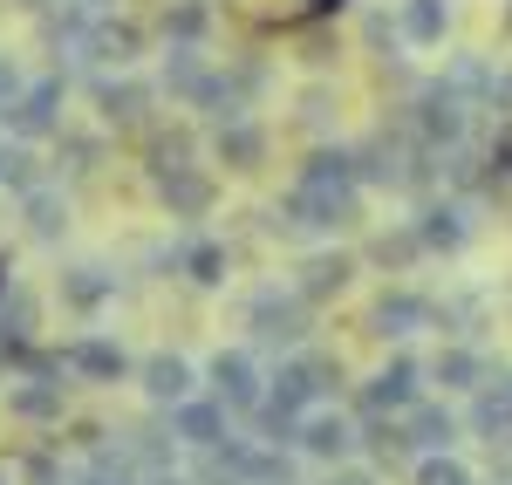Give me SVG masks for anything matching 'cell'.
<instances>
[{"instance_id": "cell-21", "label": "cell", "mask_w": 512, "mask_h": 485, "mask_svg": "<svg viewBox=\"0 0 512 485\" xmlns=\"http://www.w3.org/2000/svg\"><path fill=\"white\" fill-rule=\"evenodd\" d=\"M205 82H212V69L198 62V48H171V55H164V89H171L178 103H198Z\"/></svg>"}, {"instance_id": "cell-1", "label": "cell", "mask_w": 512, "mask_h": 485, "mask_svg": "<svg viewBox=\"0 0 512 485\" xmlns=\"http://www.w3.org/2000/svg\"><path fill=\"white\" fill-rule=\"evenodd\" d=\"M328 383H342V363H328V356H294V363L274 369V390H267V404H260V424L274 431V445H294L301 410L315 404Z\"/></svg>"}, {"instance_id": "cell-7", "label": "cell", "mask_w": 512, "mask_h": 485, "mask_svg": "<svg viewBox=\"0 0 512 485\" xmlns=\"http://www.w3.org/2000/svg\"><path fill=\"white\" fill-rule=\"evenodd\" d=\"M171 438H185V445H198V451L226 445V404H219V397H185V404L171 410Z\"/></svg>"}, {"instance_id": "cell-29", "label": "cell", "mask_w": 512, "mask_h": 485, "mask_svg": "<svg viewBox=\"0 0 512 485\" xmlns=\"http://www.w3.org/2000/svg\"><path fill=\"white\" fill-rule=\"evenodd\" d=\"M417 253H424L417 226H403V233H376V240H369V260H376V267H410Z\"/></svg>"}, {"instance_id": "cell-17", "label": "cell", "mask_w": 512, "mask_h": 485, "mask_svg": "<svg viewBox=\"0 0 512 485\" xmlns=\"http://www.w3.org/2000/svg\"><path fill=\"white\" fill-rule=\"evenodd\" d=\"M137 376H144V397H151V404L178 410L185 397H192V363H185V356H151Z\"/></svg>"}, {"instance_id": "cell-42", "label": "cell", "mask_w": 512, "mask_h": 485, "mask_svg": "<svg viewBox=\"0 0 512 485\" xmlns=\"http://www.w3.org/2000/svg\"><path fill=\"white\" fill-rule=\"evenodd\" d=\"M0 485H7V472H0Z\"/></svg>"}, {"instance_id": "cell-13", "label": "cell", "mask_w": 512, "mask_h": 485, "mask_svg": "<svg viewBox=\"0 0 512 485\" xmlns=\"http://www.w3.org/2000/svg\"><path fill=\"white\" fill-rule=\"evenodd\" d=\"M294 445L308 451V458H321V465H335V458H349V451H355V424H349V417H301Z\"/></svg>"}, {"instance_id": "cell-44", "label": "cell", "mask_w": 512, "mask_h": 485, "mask_svg": "<svg viewBox=\"0 0 512 485\" xmlns=\"http://www.w3.org/2000/svg\"><path fill=\"white\" fill-rule=\"evenodd\" d=\"M506 390H512V383H506Z\"/></svg>"}, {"instance_id": "cell-15", "label": "cell", "mask_w": 512, "mask_h": 485, "mask_svg": "<svg viewBox=\"0 0 512 485\" xmlns=\"http://www.w3.org/2000/svg\"><path fill=\"white\" fill-rule=\"evenodd\" d=\"M212 199H219V185H212V171H198V164H185V171L164 178V205H171V219H198V212H212Z\"/></svg>"}, {"instance_id": "cell-28", "label": "cell", "mask_w": 512, "mask_h": 485, "mask_svg": "<svg viewBox=\"0 0 512 485\" xmlns=\"http://www.w3.org/2000/svg\"><path fill=\"white\" fill-rule=\"evenodd\" d=\"M144 158H151V178H158V185H164L171 171H185V164H192V137H185V130H158Z\"/></svg>"}, {"instance_id": "cell-35", "label": "cell", "mask_w": 512, "mask_h": 485, "mask_svg": "<svg viewBox=\"0 0 512 485\" xmlns=\"http://www.w3.org/2000/svg\"><path fill=\"white\" fill-rule=\"evenodd\" d=\"M14 96H21V69H14V62L0 55V117L14 110Z\"/></svg>"}, {"instance_id": "cell-12", "label": "cell", "mask_w": 512, "mask_h": 485, "mask_svg": "<svg viewBox=\"0 0 512 485\" xmlns=\"http://www.w3.org/2000/svg\"><path fill=\"white\" fill-rule=\"evenodd\" d=\"M212 151H219V164L226 171H260L267 164V130L260 123H219V137H212Z\"/></svg>"}, {"instance_id": "cell-4", "label": "cell", "mask_w": 512, "mask_h": 485, "mask_svg": "<svg viewBox=\"0 0 512 485\" xmlns=\"http://www.w3.org/2000/svg\"><path fill=\"white\" fill-rule=\"evenodd\" d=\"M417 356H390V363L376 369L369 383H362V397H355V410L362 417H390V410H417L424 397H417Z\"/></svg>"}, {"instance_id": "cell-23", "label": "cell", "mask_w": 512, "mask_h": 485, "mask_svg": "<svg viewBox=\"0 0 512 485\" xmlns=\"http://www.w3.org/2000/svg\"><path fill=\"white\" fill-rule=\"evenodd\" d=\"M158 28H164V41H171V48H198V35L212 28V7H205V0H171Z\"/></svg>"}, {"instance_id": "cell-37", "label": "cell", "mask_w": 512, "mask_h": 485, "mask_svg": "<svg viewBox=\"0 0 512 485\" xmlns=\"http://www.w3.org/2000/svg\"><path fill=\"white\" fill-rule=\"evenodd\" d=\"M14 7H35V14H41V7H55V0H14Z\"/></svg>"}, {"instance_id": "cell-22", "label": "cell", "mask_w": 512, "mask_h": 485, "mask_svg": "<svg viewBox=\"0 0 512 485\" xmlns=\"http://www.w3.org/2000/svg\"><path fill=\"white\" fill-rule=\"evenodd\" d=\"M110 294H117V274H103V267H69V274H62V301H69L76 315L103 308Z\"/></svg>"}, {"instance_id": "cell-41", "label": "cell", "mask_w": 512, "mask_h": 485, "mask_svg": "<svg viewBox=\"0 0 512 485\" xmlns=\"http://www.w3.org/2000/svg\"><path fill=\"white\" fill-rule=\"evenodd\" d=\"M89 485H110V479H89ZM117 485H123V479H117Z\"/></svg>"}, {"instance_id": "cell-26", "label": "cell", "mask_w": 512, "mask_h": 485, "mask_svg": "<svg viewBox=\"0 0 512 485\" xmlns=\"http://www.w3.org/2000/svg\"><path fill=\"white\" fill-rule=\"evenodd\" d=\"M21 212H28V233H35V240H55V233L69 226V199H62L55 185H35Z\"/></svg>"}, {"instance_id": "cell-20", "label": "cell", "mask_w": 512, "mask_h": 485, "mask_svg": "<svg viewBox=\"0 0 512 485\" xmlns=\"http://www.w3.org/2000/svg\"><path fill=\"white\" fill-rule=\"evenodd\" d=\"M403 35L417 48H437L451 35V0H403Z\"/></svg>"}, {"instance_id": "cell-27", "label": "cell", "mask_w": 512, "mask_h": 485, "mask_svg": "<svg viewBox=\"0 0 512 485\" xmlns=\"http://www.w3.org/2000/svg\"><path fill=\"white\" fill-rule=\"evenodd\" d=\"M431 376L444 383V390H478V376H485V356L478 349H444L431 363Z\"/></svg>"}, {"instance_id": "cell-25", "label": "cell", "mask_w": 512, "mask_h": 485, "mask_svg": "<svg viewBox=\"0 0 512 485\" xmlns=\"http://www.w3.org/2000/svg\"><path fill=\"white\" fill-rule=\"evenodd\" d=\"M89 28H96V21H89V0H62V7H41V35L55 41V48H62V41H89Z\"/></svg>"}, {"instance_id": "cell-36", "label": "cell", "mask_w": 512, "mask_h": 485, "mask_svg": "<svg viewBox=\"0 0 512 485\" xmlns=\"http://www.w3.org/2000/svg\"><path fill=\"white\" fill-rule=\"evenodd\" d=\"M28 485H55V458H28Z\"/></svg>"}, {"instance_id": "cell-9", "label": "cell", "mask_w": 512, "mask_h": 485, "mask_svg": "<svg viewBox=\"0 0 512 485\" xmlns=\"http://www.w3.org/2000/svg\"><path fill=\"white\" fill-rule=\"evenodd\" d=\"M62 356H69V369H76L82 383H123V376H130V356H123L117 342H103V335H82Z\"/></svg>"}, {"instance_id": "cell-11", "label": "cell", "mask_w": 512, "mask_h": 485, "mask_svg": "<svg viewBox=\"0 0 512 485\" xmlns=\"http://www.w3.org/2000/svg\"><path fill=\"white\" fill-rule=\"evenodd\" d=\"M96 117L110 130H137L151 117V89L144 82H96Z\"/></svg>"}, {"instance_id": "cell-40", "label": "cell", "mask_w": 512, "mask_h": 485, "mask_svg": "<svg viewBox=\"0 0 512 485\" xmlns=\"http://www.w3.org/2000/svg\"><path fill=\"white\" fill-rule=\"evenodd\" d=\"M158 485H185V479H158Z\"/></svg>"}, {"instance_id": "cell-3", "label": "cell", "mask_w": 512, "mask_h": 485, "mask_svg": "<svg viewBox=\"0 0 512 485\" xmlns=\"http://www.w3.org/2000/svg\"><path fill=\"white\" fill-rule=\"evenodd\" d=\"M410 123H417V137H424V151H451V144L465 137V96H458L451 82H424L417 103H410Z\"/></svg>"}, {"instance_id": "cell-5", "label": "cell", "mask_w": 512, "mask_h": 485, "mask_svg": "<svg viewBox=\"0 0 512 485\" xmlns=\"http://www.w3.org/2000/svg\"><path fill=\"white\" fill-rule=\"evenodd\" d=\"M205 376H212V397H219L226 410H260V404H267L260 369H253V356H246V349H219Z\"/></svg>"}, {"instance_id": "cell-18", "label": "cell", "mask_w": 512, "mask_h": 485, "mask_svg": "<svg viewBox=\"0 0 512 485\" xmlns=\"http://www.w3.org/2000/svg\"><path fill=\"white\" fill-rule=\"evenodd\" d=\"M7 410H14V417H28V424H48V417H62V383L21 376V383L7 390Z\"/></svg>"}, {"instance_id": "cell-30", "label": "cell", "mask_w": 512, "mask_h": 485, "mask_svg": "<svg viewBox=\"0 0 512 485\" xmlns=\"http://www.w3.org/2000/svg\"><path fill=\"white\" fill-rule=\"evenodd\" d=\"M369 451H376V465H403L410 451H417V438H410V424H369Z\"/></svg>"}, {"instance_id": "cell-31", "label": "cell", "mask_w": 512, "mask_h": 485, "mask_svg": "<svg viewBox=\"0 0 512 485\" xmlns=\"http://www.w3.org/2000/svg\"><path fill=\"white\" fill-rule=\"evenodd\" d=\"M451 89H458V96H492V89H499V76H492V69H485V62H478V55H458V62H451Z\"/></svg>"}, {"instance_id": "cell-32", "label": "cell", "mask_w": 512, "mask_h": 485, "mask_svg": "<svg viewBox=\"0 0 512 485\" xmlns=\"http://www.w3.org/2000/svg\"><path fill=\"white\" fill-rule=\"evenodd\" d=\"M417 485H472V472H465L451 451H431V458L417 465Z\"/></svg>"}, {"instance_id": "cell-19", "label": "cell", "mask_w": 512, "mask_h": 485, "mask_svg": "<svg viewBox=\"0 0 512 485\" xmlns=\"http://www.w3.org/2000/svg\"><path fill=\"white\" fill-rule=\"evenodd\" d=\"M178 267H185V281L192 287H219L226 281V267H233V253L219 240H185L178 246Z\"/></svg>"}, {"instance_id": "cell-24", "label": "cell", "mask_w": 512, "mask_h": 485, "mask_svg": "<svg viewBox=\"0 0 512 485\" xmlns=\"http://www.w3.org/2000/svg\"><path fill=\"white\" fill-rule=\"evenodd\" d=\"M403 424H410L417 451H451V445H458V417H451V410H437V404H417Z\"/></svg>"}, {"instance_id": "cell-43", "label": "cell", "mask_w": 512, "mask_h": 485, "mask_svg": "<svg viewBox=\"0 0 512 485\" xmlns=\"http://www.w3.org/2000/svg\"><path fill=\"white\" fill-rule=\"evenodd\" d=\"M0 158H7V151H0Z\"/></svg>"}, {"instance_id": "cell-39", "label": "cell", "mask_w": 512, "mask_h": 485, "mask_svg": "<svg viewBox=\"0 0 512 485\" xmlns=\"http://www.w3.org/2000/svg\"><path fill=\"white\" fill-rule=\"evenodd\" d=\"M89 7H117V0H89Z\"/></svg>"}, {"instance_id": "cell-16", "label": "cell", "mask_w": 512, "mask_h": 485, "mask_svg": "<svg viewBox=\"0 0 512 485\" xmlns=\"http://www.w3.org/2000/svg\"><path fill=\"white\" fill-rule=\"evenodd\" d=\"M369 322H376V335H417L424 322H437V308L424 301V294L396 287V294H383V301H376V315H369Z\"/></svg>"}, {"instance_id": "cell-38", "label": "cell", "mask_w": 512, "mask_h": 485, "mask_svg": "<svg viewBox=\"0 0 512 485\" xmlns=\"http://www.w3.org/2000/svg\"><path fill=\"white\" fill-rule=\"evenodd\" d=\"M328 485H376V479H328Z\"/></svg>"}, {"instance_id": "cell-2", "label": "cell", "mask_w": 512, "mask_h": 485, "mask_svg": "<svg viewBox=\"0 0 512 485\" xmlns=\"http://www.w3.org/2000/svg\"><path fill=\"white\" fill-rule=\"evenodd\" d=\"M308 301L301 294H280V287H260L253 301H246V335L260 342V349H294L301 335H308V315H301Z\"/></svg>"}, {"instance_id": "cell-14", "label": "cell", "mask_w": 512, "mask_h": 485, "mask_svg": "<svg viewBox=\"0 0 512 485\" xmlns=\"http://www.w3.org/2000/svg\"><path fill=\"white\" fill-rule=\"evenodd\" d=\"M137 48H144V28H130V21H96L89 41H82V55H89V62H103V69H110V62L130 69V62H137Z\"/></svg>"}, {"instance_id": "cell-33", "label": "cell", "mask_w": 512, "mask_h": 485, "mask_svg": "<svg viewBox=\"0 0 512 485\" xmlns=\"http://www.w3.org/2000/svg\"><path fill=\"white\" fill-rule=\"evenodd\" d=\"M62 158H69L62 171H76V178H82V171H96V158H103V151H96V137H76V130H62Z\"/></svg>"}, {"instance_id": "cell-34", "label": "cell", "mask_w": 512, "mask_h": 485, "mask_svg": "<svg viewBox=\"0 0 512 485\" xmlns=\"http://www.w3.org/2000/svg\"><path fill=\"white\" fill-rule=\"evenodd\" d=\"M0 178H7L14 192H35V185H41V171H35L28 151H7V158H0Z\"/></svg>"}, {"instance_id": "cell-6", "label": "cell", "mask_w": 512, "mask_h": 485, "mask_svg": "<svg viewBox=\"0 0 512 485\" xmlns=\"http://www.w3.org/2000/svg\"><path fill=\"white\" fill-rule=\"evenodd\" d=\"M7 123H14L21 137H48V130L62 123V76H41V82H28V89L14 96Z\"/></svg>"}, {"instance_id": "cell-8", "label": "cell", "mask_w": 512, "mask_h": 485, "mask_svg": "<svg viewBox=\"0 0 512 485\" xmlns=\"http://www.w3.org/2000/svg\"><path fill=\"white\" fill-rule=\"evenodd\" d=\"M349 281H355L349 253H308V260L294 267V294H301V301H328V294H342Z\"/></svg>"}, {"instance_id": "cell-10", "label": "cell", "mask_w": 512, "mask_h": 485, "mask_svg": "<svg viewBox=\"0 0 512 485\" xmlns=\"http://www.w3.org/2000/svg\"><path fill=\"white\" fill-rule=\"evenodd\" d=\"M417 240H424V253H451V246H465V240H472V212H465L458 199L424 205V212H417Z\"/></svg>"}]
</instances>
